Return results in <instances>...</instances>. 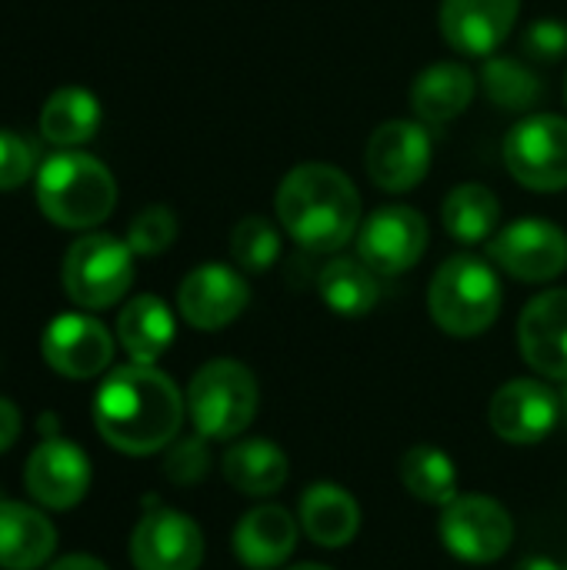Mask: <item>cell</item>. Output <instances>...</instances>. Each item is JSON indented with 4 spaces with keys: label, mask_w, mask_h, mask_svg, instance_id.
I'll list each match as a JSON object with an SVG mask.
<instances>
[{
    "label": "cell",
    "mask_w": 567,
    "mask_h": 570,
    "mask_svg": "<svg viewBox=\"0 0 567 570\" xmlns=\"http://www.w3.org/2000/svg\"><path fill=\"white\" fill-rule=\"evenodd\" d=\"M187 401L154 364H127L104 377L94 397V428L120 454H154L177 441Z\"/></svg>",
    "instance_id": "1"
},
{
    "label": "cell",
    "mask_w": 567,
    "mask_h": 570,
    "mask_svg": "<svg viewBox=\"0 0 567 570\" xmlns=\"http://www.w3.org/2000/svg\"><path fill=\"white\" fill-rule=\"evenodd\" d=\"M281 227L311 254H338L361 230V197L331 164H297L277 187Z\"/></svg>",
    "instance_id": "2"
},
{
    "label": "cell",
    "mask_w": 567,
    "mask_h": 570,
    "mask_svg": "<svg viewBox=\"0 0 567 570\" xmlns=\"http://www.w3.org/2000/svg\"><path fill=\"white\" fill-rule=\"evenodd\" d=\"M40 214L67 230H90L114 214V174L84 150H57L33 174Z\"/></svg>",
    "instance_id": "3"
},
{
    "label": "cell",
    "mask_w": 567,
    "mask_h": 570,
    "mask_svg": "<svg viewBox=\"0 0 567 570\" xmlns=\"http://www.w3.org/2000/svg\"><path fill=\"white\" fill-rule=\"evenodd\" d=\"M431 321L451 337H478L501 314V281L491 264L458 254L438 267L428 287Z\"/></svg>",
    "instance_id": "4"
},
{
    "label": "cell",
    "mask_w": 567,
    "mask_h": 570,
    "mask_svg": "<svg viewBox=\"0 0 567 570\" xmlns=\"http://www.w3.org/2000/svg\"><path fill=\"white\" fill-rule=\"evenodd\" d=\"M187 414L201 438L234 441L257 414V381L237 361L204 364L187 387Z\"/></svg>",
    "instance_id": "5"
},
{
    "label": "cell",
    "mask_w": 567,
    "mask_h": 570,
    "mask_svg": "<svg viewBox=\"0 0 567 570\" xmlns=\"http://www.w3.org/2000/svg\"><path fill=\"white\" fill-rule=\"evenodd\" d=\"M60 284L84 311L114 307L134 284V250L110 234H84L63 254Z\"/></svg>",
    "instance_id": "6"
},
{
    "label": "cell",
    "mask_w": 567,
    "mask_h": 570,
    "mask_svg": "<svg viewBox=\"0 0 567 570\" xmlns=\"http://www.w3.org/2000/svg\"><path fill=\"white\" fill-rule=\"evenodd\" d=\"M508 174L538 194L567 187V120L555 114H531L511 127L505 140Z\"/></svg>",
    "instance_id": "7"
},
{
    "label": "cell",
    "mask_w": 567,
    "mask_h": 570,
    "mask_svg": "<svg viewBox=\"0 0 567 570\" xmlns=\"http://www.w3.org/2000/svg\"><path fill=\"white\" fill-rule=\"evenodd\" d=\"M441 541L468 564H491L508 554L515 541V521L485 494H458L441 508Z\"/></svg>",
    "instance_id": "8"
},
{
    "label": "cell",
    "mask_w": 567,
    "mask_h": 570,
    "mask_svg": "<svg viewBox=\"0 0 567 570\" xmlns=\"http://www.w3.org/2000/svg\"><path fill=\"white\" fill-rule=\"evenodd\" d=\"M428 247V224L414 207L391 204L374 210L358 230V257L384 277L411 271Z\"/></svg>",
    "instance_id": "9"
},
{
    "label": "cell",
    "mask_w": 567,
    "mask_h": 570,
    "mask_svg": "<svg viewBox=\"0 0 567 570\" xmlns=\"http://www.w3.org/2000/svg\"><path fill=\"white\" fill-rule=\"evenodd\" d=\"M488 254L515 281H555L567 271V234L548 220H515L488 244Z\"/></svg>",
    "instance_id": "10"
},
{
    "label": "cell",
    "mask_w": 567,
    "mask_h": 570,
    "mask_svg": "<svg viewBox=\"0 0 567 570\" xmlns=\"http://www.w3.org/2000/svg\"><path fill=\"white\" fill-rule=\"evenodd\" d=\"M368 177L388 190L404 194L414 190L431 170V137L424 124L414 120H388L368 140Z\"/></svg>",
    "instance_id": "11"
},
{
    "label": "cell",
    "mask_w": 567,
    "mask_h": 570,
    "mask_svg": "<svg viewBox=\"0 0 567 570\" xmlns=\"http://www.w3.org/2000/svg\"><path fill=\"white\" fill-rule=\"evenodd\" d=\"M40 354L60 377L90 381L104 374L114 361L110 331L87 314H60L47 324L40 337Z\"/></svg>",
    "instance_id": "12"
},
{
    "label": "cell",
    "mask_w": 567,
    "mask_h": 570,
    "mask_svg": "<svg viewBox=\"0 0 567 570\" xmlns=\"http://www.w3.org/2000/svg\"><path fill=\"white\" fill-rule=\"evenodd\" d=\"M23 484L37 504L50 511H70L90 491V461L63 438H43L27 458Z\"/></svg>",
    "instance_id": "13"
},
{
    "label": "cell",
    "mask_w": 567,
    "mask_h": 570,
    "mask_svg": "<svg viewBox=\"0 0 567 570\" xmlns=\"http://www.w3.org/2000/svg\"><path fill=\"white\" fill-rule=\"evenodd\" d=\"M130 561L137 570H197L204 561V534L187 514L157 508L137 521Z\"/></svg>",
    "instance_id": "14"
},
{
    "label": "cell",
    "mask_w": 567,
    "mask_h": 570,
    "mask_svg": "<svg viewBox=\"0 0 567 570\" xmlns=\"http://www.w3.org/2000/svg\"><path fill=\"white\" fill-rule=\"evenodd\" d=\"M251 301L247 281L227 264H201L194 267L177 291L180 317L197 331H221L234 324Z\"/></svg>",
    "instance_id": "15"
},
{
    "label": "cell",
    "mask_w": 567,
    "mask_h": 570,
    "mask_svg": "<svg viewBox=\"0 0 567 570\" xmlns=\"http://www.w3.org/2000/svg\"><path fill=\"white\" fill-rule=\"evenodd\" d=\"M558 417H561V397L548 384L531 377L508 381L505 387H498L488 407V421L495 434L508 444L545 441L558 428Z\"/></svg>",
    "instance_id": "16"
},
{
    "label": "cell",
    "mask_w": 567,
    "mask_h": 570,
    "mask_svg": "<svg viewBox=\"0 0 567 570\" xmlns=\"http://www.w3.org/2000/svg\"><path fill=\"white\" fill-rule=\"evenodd\" d=\"M521 0H444L441 33L468 57H491L518 23Z\"/></svg>",
    "instance_id": "17"
},
{
    "label": "cell",
    "mask_w": 567,
    "mask_h": 570,
    "mask_svg": "<svg viewBox=\"0 0 567 570\" xmlns=\"http://www.w3.org/2000/svg\"><path fill=\"white\" fill-rule=\"evenodd\" d=\"M518 344L531 371L567 381V291H545L521 311Z\"/></svg>",
    "instance_id": "18"
},
{
    "label": "cell",
    "mask_w": 567,
    "mask_h": 570,
    "mask_svg": "<svg viewBox=\"0 0 567 570\" xmlns=\"http://www.w3.org/2000/svg\"><path fill=\"white\" fill-rule=\"evenodd\" d=\"M294 548H297V521L277 504L254 508L234 528V554L244 568H281L294 554Z\"/></svg>",
    "instance_id": "19"
},
{
    "label": "cell",
    "mask_w": 567,
    "mask_h": 570,
    "mask_svg": "<svg viewBox=\"0 0 567 570\" xmlns=\"http://www.w3.org/2000/svg\"><path fill=\"white\" fill-rule=\"evenodd\" d=\"M475 90H478V80L465 63H454V60L431 63L411 83V107L421 124H431V127L451 124L471 107Z\"/></svg>",
    "instance_id": "20"
},
{
    "label": "cell",
    "mask_w": 567,
    "mask_h": 570,
    "mask_svg": "<svg viewBox=\"0 0 567 570\" xmlns=\"http://www.w3.org/2000/svg\"><path fill=\"white\" fill-rule=\"evenodd\" d=\"M57 531L53 524L27 504L0 501V568L37 570L53 554Z\"/></svg>",
    "instance_id": "21"
},
{
    "label": "cell",
    "mask_w": 567,
    "mask_h": 570,
    "mask_svg": "<svg viewBox=\"0 0 567 570\" xmlns=\"http://www.w3.org/2000/svg\"><path fill=\"white\" fill-rule=\"evenodd\" d=\"M301 528L317 548H344L361 528L358 501L338 484H311L301 498Z\"/></svg>",
    "instance_id": "22"
},
{
    "label": "cell",
    "mask_w": 567,
    "mask_h": 570,
    "mask_svg": "<svg viewBox=\"0 0 567 570\" xmlns=\"http://www.w3.org/2000/svg\"><path fill=\"white\" fill-rule=\"evenodd\" d=\"M100 100L84 87H60L40 107V137L60 150H77L100 130Z\"/></svg>",
    "instance_id": "23"
},
{
    "label": "cell",
    "mask_w": 567,
    "mask_h": 570,
    "mask_svg": "<svg viewBox=\"0 0 567 570\" xmlns=\"http://www.w3.org/2000/svg\"><path fill=\"white\" fill-rule=\"evenodd\" d=\"M221 468H224L227 484L241 491L244 498H271L287 481L284 451L264 438H247V441L231 444Z\"/></svg>",
    "instance_id": "24"
},
{
    "label": "cell",
    "mask_w": 567,
    "mask_h": 570,
    "mask_svg": "<svg viewBox=\"0 0 567 570\" xmlns=\"http://www.w3.org/2000/svg\"><path fill=\"white\" fill-rule=\"evenodd\" d=\"M117 337L134 364H154L174 341V314L154 294H137L117 317Z\"/></svg>",
    "instance_id": "25"
},
{
    "label": "cell",
    "mask_w": 567,
    "mask_h": 570,
    "mask_svg": "<svg viewBox=\"0 0 567 570\" xmlns=\"http://www.w3.org/2000/svg\"><path fill=\"white\" fill-rule=\"evenodd\" d=\"M321 301L341 317H364L378 304V274L358 257H334L317 277Z\"/></svg>",
    "instance_id": "26"
},
{
    "label": "cell",
    "mask_w": 567,
    "mask_h": 570,
    "mask_svg": "<svg viewBox=\"0 0 567 570\" xmlns=\"http://www.w3.org/2000/svg\"><path fill=\"white\" fill-rule=\"evenodd\" d=\"M441 220L458 244H485L501 220V200L485 184H458L444 197Z\"/></svg>",
    "instance_id": "27"
},
{
    "label": "cell",
    "mask_w": 567,
    "mask_h": 570,
    "mask_svg": "<svg viewBox=\"0 0 567 570\" xmlns=\"http://www.w3.org/2000/svg\"><path fill=\"white\" fill-rule=\"evenodd\" d=\"M401 481H404L408 494L418 498L421 504L444 508V504H451L458 498L454 461L434 444H414L401 458Z\"/></svg>",
    "instance_id": "28"
},
{
    "label": "cell",
    "mask_w": 567,
    "mask_h": 570,
    "mask_svg": "<svg viewBox=\"0 0 567 570\" xmlns=\"http://www.w3.org/2000/svg\"><path fill=\"white\" fill-rule=\"evenodd\" d=\"M481 83H485V94L491 97L495 107L515 110V114L538 107V100L545 97L541 77L531 67H525L521 60H515V57H495L491 53L485 60Z\"/></svg>",
    "instance_id": "29"
},
{
    "label": "cell",
    "mask_w": 567,
    "mask_h": 570,
    "mask_svg": "<svg viewBox=\"0 0 567 570\" xmlns=\"http://www.w3.org/2000/svg\"><path fill=\"white\" fill-rule=\"evenodd\" d=\"M231 257L247 274H264L281 257V234L267 217H244L231 234Z\"/></svg>",
    "instance_id": "30"
},
{
    "label": "cell",
    "mask_w": 567,
    "mask_h": 570,
    "mask_svg": "<svg viewBox=\"0 0 567 570\" xmlns=\"http://www.w3.org/2000/svg\"><path fill=\"white\" fill-rule=\"evenodd\" d=\"M177 240V217L170 207L164 204H150L144 207L130 227H127V247L137 254V257H157L164 254L170 244Z\"/></svg>",
    "instance_id": "31"
},
{
    "label": "cell",
    "mask_w": 567,
    "mask_h": 570,
    "mask_svg": "<svg viewBox=\"0 0 567 570\" xmlns=\"http://www.w3.org/2000/svg\"><path fill=\"white\" fill-rule=\"evenodd\" d=\"M37 147L17 134L0 127V190H17L37 174Z\"/></svg>",
    "instance_id": "32"
},
{
    "label": "cell",
    "mask_w": 567,
    "mask_h": 570,
    "mask_svg": "<svg viewBox=\"0 0 567 570\" xmlns=\"http://www.w3.org/2000/svg\"><path fill=\"white\" fill-rule=\"evenodd\" d=\"M211 468V451H207V438L194 434V438H180L167 448L164 458V474L174 484H197Z\"/></svg>",
    "instance_id": "33"
},
{
    "label": "cell",
    "mask_w": 567,
    "mask_h": 570,
    "mask_svg": "<svg viewBox=\"0 0 567 570\" xmlns=\"http://www.w3.org/2000/svg\"><path fill=\"white\" fill-rule=\"evenodd\" d=\"M521 47H525V53H528L531 60H538V63H555V60H561L567 53V23L565 20H551V17L535 20V23L525 30Z\"/></svg>",
    "instance_id": "34"
},
{
    "label": "cell",
    "mask_w": 567,
    "mask_h": 570,
    "mask_svg": "<svg viewBox=\"0 0 567 570\" xmlns=\"http://www.w3.org/2000/svg\"><path fill=\"white\" fill-rule=\"evenodd\" d=\"M17 434H20V411L7 397H0V454L13 448Z\"/></svg>",
    "instance_id": "35"
},
{
    "label": "cell",
    "mask_w": 567,
    "mask_h": 570,
    "mask_svg": "<svg viewBox=\"0 0 567 570\" xmlns=\"http://www.w3.org/2000/svg\"><path fill=\"white\" fill-rule=\"evenodd\" d=\"M47 570H107V564L90 554H67V558L53 561Z\"/></svg>",
    "instance_id": "36"
},
{
    "label": "cell",
    "mask_w": 567,
    "mask_h": 570,
    "mask_svg": "<svg viewBox=\"0 0 567 570\" xmlns=\"http://www.w3.org/2000/svg\"><path fill=\"white\" fill-rule=\"evenodd\" d=\"M515 570H565L561 564H555V561H548V558H525L521 564Z\"/></svg>",
    "instance_id": "37"
},
{
    "label": "cell",
    "mask_w": 567,
    "mask_h": 570,
    "mask_svg": "<svg viewBox=\"0 0 567 570\" xmlns=\"http://www.w3.org/2000/svg\"><path fill=\"white\" fill-rule=\"evenodd\" d=\"M287 570H331V568H321V564H297V568H287Z\"/></svg>",
    "instance_id": "38"
},
{
    "label": "cell",
    "mask_w": 567,
    "mask_h": 570,
    "mask_svg": "<svg viewBox=\"0 0 567 570\" xmlns=\"http://www.w3.org/2000/svg\"><path fill=\"white\" fill-rule=\"evenodd\" d=\"M561 404H565V411H567V381H565V394H561Z\"/></svg>",
    "instance_id": "39"
},
{
    "label": "cell",
    "mask_w": 567,
    "mask_h": 570,
    "mask_svg": "<svg viewBox=\"0 0 567 570\" xmlns=\"http://www.w3.org/2000/svg\"><path fill=\"white\" fill-rule=\"evenodd\" d=\"M565 100H567V80H565Z\"/></svg>",
    "instance_id": "40"
},
{
    "label": "cell",
    "mask_w": 567,
    "mask_h": 570,
    "mask_svg": "<svg viewBox=\"0 0 567 570\" xmlns=\"http://www.w3.org/2000/svg\"><path fill=\"white\" fill-rule=\"evenodd\" d=\"M565 570H567V568H565Z\"/></svg>",
    "instance_id": "41"
}]
</instances>
